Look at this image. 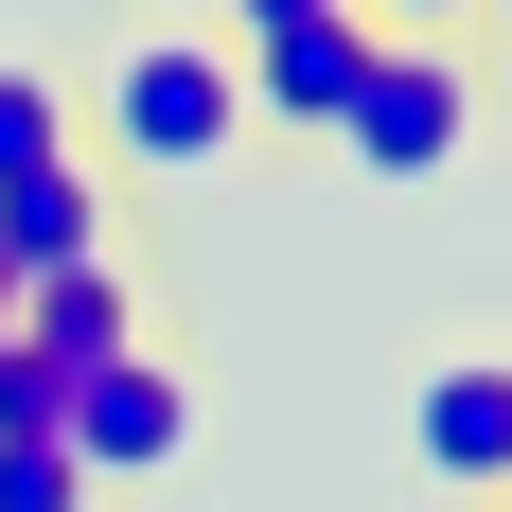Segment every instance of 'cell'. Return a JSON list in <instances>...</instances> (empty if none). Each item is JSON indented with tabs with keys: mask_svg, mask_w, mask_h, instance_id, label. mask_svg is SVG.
Segmentation results:
<instances>
[{
	"mask_svg": "<svg viewBox=\"0 0 512 512\" xmlns=\"http://www.w3.org/2000/svg\"><path fill=\"white\" fill-rule=\"evenodd\" d=\"M71 124H89L106 177H142V195H212V177L265 142V124H248V53H230V36H177V18L106 36V71H89Z\"/></svg>",
	"mask_w": 512,
	"mask_h": 512,
	"instance_id": "obj_1",
	"label": "cell"
},
{
	"mask_svg": "<svg viewBox=\"0 0 512 512\" xmlns=\"http://www.w3.org/2000/svg\"><path fill=\"white\" fill-rule=\"evenodd\" d=\"M477 142H495V71H477L460 36H389L371 89H354V124H336V159H354L371 195H424V177H460Z\"/></svg>",
	"mask_w": 512,
	"mask_h": 512,
	"instance_id": "obj_2",
	"label": "cell"
},
{
	"mask_svg": "<svg viewBox=\"0 0 512 512\" xmlns=\"http://www.w3.org/2000/svg\"><path fill=\"white\" fill-rule=\"evenodd\" d=\"M407 460L460 512H512V336H442L407 371Z\"/></svg>",
	"mask_w": 512,
	"mask_h": 512,
	"instance_id": "obj_3",
	"label": "cell"
},
{
	"mask_svg": "<svg viewBox=\"0 0 512 512\" xmlns=\"http://www.w3.org/2000/svg\"><path fill=\"white\" fill-rule=\"evenodd\" d=\"M195 424H212V389L142 336V354H106L89 389H71V424H53V442H71V477H89V495H124V477H177V460H195Z\"/></svg>",
	"mask_w": 512,
	"mask_h": 512,
	"instance_id": "obj_4",
	"label": "cell"
},
{
	"mask_svg": "<svg viewBox=\"0 0 512 512\" xmlns=\"http://www.w3.org/2000/svg\"><path fill=\"white\" fill-rule=\"evenodd\" d=\"M230 53H248V124H283V142H336L389 36H371V18H283V36H230Z\"/></svg>",
	"mask_w": 512,
	"mask_h": 512,
	"instance_id": "obj_5",
	"label": "cell"
},
{
	"mask_svg": "<svg viewBox=\"0 0 512 512\" xmlns=\"http://www.w3.org/2000/svg\"><path fill=\"white\" fill-rule=\"evenodd\" d=\"M71 265H124V212H106V159H36L0 177V283H71Z\"/></svg>",
	"mask_w": 512,
	"mask_h": 512,
	"instance_id": "obj_6",
	"label": "cell"
},
{
	"mask_svg": "<svg viewBox=\"0 0 512 512\" xmlns=\"http://www.w3.org/2000/svg\"><path fill=\"white\" fill-rule=\"evenodd\" d=\"M18 354L89 389L106 354H142V283H124V265H71V283H18Z\"/></svg>",
	"mask_w": 512,
	"mask_h": 512,
	"instance_id": "obj_7",
	"label": "cell"
},
{
	"mask_svg": "<svg viewBox=\"0 0 512 512\" xmlns=\"http://www.w3.org/2000/svg\"><path fill=\"white\" fill-rule=\"evenodd\" d=\"M36 159H71V89L36 53H0V177H36Z\"/></svg>",
	"mask_w": 512,
	"mask_h": 512,
	"instance_id": "obj_8",
	"label": "cell"
},
{
	"mask_svg": "<svg viewBox=\"0 0 512 512\" xmlns=\"http://www.w3.org/2000/svg\"><path fill=\"white\" fill-rule=\"evenodd\" d=\"M0 512H89V477H71V442H0Z\"/></svg>",
	"mask_w": 512,
	"mask_h": 512,
	"instance_id": "obj_9",
	"label": "cell"
},
{
	"mask_svg": "<svg viewBox=\"0 0 512 512\" xmlns=\"http://www.w3.org/2000/svg\"><path fill=\"white\" fill-rule=\"evenodd\" d=\"M371 36H477V0H354Z\"/></svg>",
	"mask_w": 512,
	"mask_h": 512,
	"instance_id": "obj_10",
	"label": "cell"
},
{
	"mask_svg": "<svg viewBox=\"0 0 512 512\" xmlns=\"http://www.w3.org/2000/svg\"><path fill=\"white\" fill-rule=\"evenodd\" d=\"M230 36H283V18H354V0H212Z\"/></svg>",
	"mask_w": 512,
	"mask_h": 512,
	"instance_id": "obj_11",
	"label": "cell"
},
{
	"mask_svg": "<svg viewBox=\"0 0 512 512\" xmlns=\"http://www.w3.org/2000/svg\"><path fill=\"white\" fill-rule=\"evenodd\" d=\"M0 336H18V283H0Z\"/></svg>",
	"mask_w": 512,
	"mask_h": 512,
	"instance_id": "obj_12",
	"label": "cell"
},
{
	"mask_svg": "<svg viewBox=\"0 0 512 512\" xmlns=\"http://www.w3.org/2000/svg\"><path fill=\"white\" fill-rule=\"evenodd\" d=\"M477 18H512V0H477Z\"/></svg>",
	"mask_w": 512,
	"mask_h": 512,
	"instance_id": "obj_13",
	"label": "cell"
}]
</instances>
